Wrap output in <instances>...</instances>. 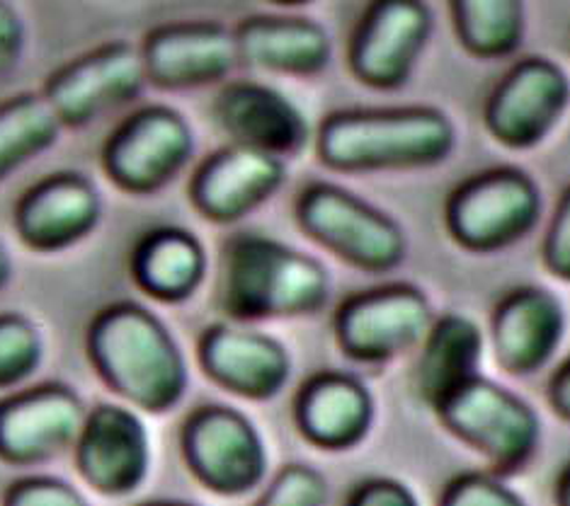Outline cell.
Segmentation results:
<instances>
[{"mask_svg": "<svg viewBox=\"0 0 570 506\" xmlns=\"http://www.w3.org/2000/svg\"><path fill=\"white\" fill-rule=\"evenodd\" d=\"M95 371L117 395L146 413H168L189 386L178 339L154 310L117 300L92 318L86 337Z\"/></svg>", "mask_w": 570, "mask_h": 506, "instance_id": "cell-1", "label": "cell"}, {"mask_svg": "<svg viewBox=\"0 0 570 506\" xmlns=\"http://www.w3.org/2000/svg\"><path fill=\"white\" fill-rule=\"evenodd\" d=\"M331 296L318 259L257 232H238L222 250L216 300L238 323L311 316Z\"/></svg>", "mask_w": 570, "mask_h": 506, "instance_id": "cell-2", "label": "cell"}, {"mask_svg": "<svg viewBox=\"0 0 570 506\" xmlns=\"http://www.w3.org/2000/svg\"><path fill=\"white\" fill-rule=\"evenodd\" d=\"M454 121L438 107L343 109L323 119L316 136L318 158L341 172L413 170L450 158Z\"/></svg>", "mask_w": 570, "mask_h": 506, "instance_id": "cell-3", "label": "cell"}, {"mask_svg": "<svg viewBox=\"0 0 570 506\" xmlns=\"http://www.w3.org/2000/svg\"><path fill=\"white\" fill-rule=\"evenodd\" d=\"M296 221L308 238L364 271L396 269L409 252L396 218L337 185H308L296 199Z\"/></svg>", "mask_w": 570, "mask_h": 506, "instance_id": "cell-4", "label": "cell"}, {"mask_svg": "<svg viewBox=\"0 0 570 506\" xmlns=\"http://www.w3.org/2000/svg\"><path fill=\"white\" fill-rule=\"evenodd\" d=\"M195 129L168 105L134 109L107 133L102 170L127 195H156L178 177L195 156Z\"/></svg>", "mask_w": 570, "mask_h": 506, "instance_id": "cell-5", "label": "cell"}, {"mask_svg": "<svg viewBox=\"0 0 570 506\" xmlns=\"http://www.w3.org/2000/svg\"><path fill=\"white\" fill-rule=\"evenodd\" d=\"M544 209L539 185L520 168H493L461 182L444 221L461 248L493 252L532 232Z\"/></svg>", "mask_w": 570, "mask_h": 506, "instance_id": "cell-6", "label": "cell"}, {"mask_svg": "<svg viewBox=\"0 0 570 506\" xmlns=\"http://www.w3.org/2000/svg\"><path fill=\"white\" fill-rule=\"evenodd\" d=\"M442 424L500 473H512L534 456L541 421L532 405L488 378H471L434 407Z\"/></svg>", "mask_w": 570, "mask_h": 506, "instance_id": "cell-7", "label": "cell"}, {"mask_svg": "<svg viewBox=\"0 0 570 506\" xmlns=\"http://www.w3.org/2000/svg\"><path fill=\"white\" fill-rule=\"evenodd\" d=\"M146 83L139 47L112 39L51 71L42 98L61 127L86 129L139 100Z\"/></svg>", "mask_w": 570, "mask_h": 506, "instance_id": "cell-8", "label": "cell"}, {"mask_svg": "<svg viewBox=\"0 0 570 506\" xmlns=\"http://www.w3.org/2000/svg\"><path fill=\"white\" fill-rule=\"evenodd\" d=\"M183 456L197 480L219 495H246L267 475V448L255 424L226 405H205L183 427Z\"/></svg>", "mask_w": 570, "mask_h": 506, "instance_id": "cell-9", "label": "cell"}, {"mask_svg": "<svg viewBox=\"0 0 570 506\" xmlns=\"http://www.w3.org/2000/svg\"><path fill=\"white\" fill-rule=\"evenodd\" d=\"M432 327V306L413 284H389L355 294L335 312V337L347 357L389 361Z\"/></svg>", "mask_w": 570, "mask_h": 506, "instance_id": "cell-10", "label": "cell"}, {"mask_svg": "<svg viewBox=\"0 0 570 506\" xmlns=\"http://www.w3.org/2000/svg\"><path fill=\"white\" fill-rule=\"evenodd\" d=\"M570 105V78L544 57L512 66L483 109L485 129L508 148H532L559 125Z\"/></svg>", "mask_w": 570, "mask_h": 506, "instance_id": "cell-11", "label": "cell"}, {"mask_svg": "<svg viewBox=\"0 0 570 506\" xmlns=\"http://www.w3.org/2000/svg\"><path fill=\"white\" fill-rule=\"evenodd\" d=\"M146 80L160 90H193L222 83L240 63L230 27L214 20L166 22L139 44Z\"/></svg>", "mask_w": 570, "mask_h": 506, "instance_id": "cell-12", "label": "cell"}, {"mask_svg": "<svg viewBox=\"0 0 570 506\" xmlns=\"http://www.w3.org/2000/svg\"><path fill=\"white\" fill-rule=\"evenodd\" d=\"M432 32L420 0H379L366 8L350 44V68L364 86L396 90L411 78Z\"/></svg>", "mask_w": 570, "mask_h": 506, "instance_id": "cell-13", "label": "cell"}, {"mask_svg": "<svg viewBox=\"0 0 570 506\" xmlns=\"http://www.w3.org/2000/svg\"><path fill=\"white\" fill-rule=\"evenodd\" d=\"M102 221L100 189L88 175L59 170L27 187L12 209V228L35 252H61L83 242Z\"/></svg>", "mask_w": 570, "mask_h": 506, "instance_id": "cell-14", "label": "cell"}, {"mask_svg": "<svg viewBox=\"0 0 570 506\" xmlns=\"http://www.w3.org/2000/svg\"><path fill=\"white\" fill-rule=\"evenodd\" d=\"M151 436L129 407L102 403L86 415L76 439V468L100 495L127 497L151 470Z\"/></svg>", "mask_w": 570, "mask_h": 506, "instance_id": "cell-15", "label": "cell"}, {"mask_svg": "<svg viewBox=\"0 0 570 506\" xmlns=\"http://www.w3.org/2000/svg\"><path fill=\"white\" fill-rule=\"evenodd\" d=\"M86 415L80 395L63 383L8 395L0 400V458L12 465L57 458L76 444Z\"/></svg>", "mask_w": 570, "mask_h": 506, "instance_id": "cell-16", "label": "cell"}, {"mask_svg": "<svg viewBox=\"0 0 570 506\" xmlns=\"http://www.w3.org/2000/svg\"><path fill=\"white\" fill-rule=\"evenodd\" d=\"M284 177V160L230 143L199 162L189 182V201L214 224H236L275 197Z\"/></svg>", "mask_w": 570, "mask_h": 506, "instance_id": "cell-17", "label": "cell"}, {"mask_svg": "<svg viewBox=\"0 0 570 506\" xmlns=\"http://www.w3.org/2000/svg\"><path fill=\"white\" fill-rule=\"evenodd\" d=\"M214 119L236 146H246L279 160L302 153L311 139L308 121L287 95L253 83L230 80L214 98Z\"/></svg>", "mask_w": 570, "mask_h": 506, "instance_id": "cell-18", "label": "cell"}, {"mask_svg": "<svg viewBox=\"0 0 570 506\" xmlns=\"http://www.w3.org/2000/svg\"><path fill=\"white\" fill-rule=\"evenodd\" d=\"M197 351L212 380L250 400L275 398L292 374L289 351L277 339L228 323L207 327Z\"/></svg>", "mask_w": 570, "mask_h": 506, "instance_id": "cell-19", "label": "cell"}, {"mask_svg": "<svg viewBox=\"0 0 570 506\" xmlns=\"http://www.w3.org/2000/svg\"><path fill=\"white\" fill-rule=\"evenodd\" d=\"M566 333L559 296L541 286H522L500 300L493 312V345L500 366L514 376L539 371Z\"/></svg>", "mask_w": 570, "mask_h": 506, "instance_id": "cell-20", "label": "cell"}, {"mask_svg": "<svg viewBox=\"0 0 570 506\" xmlns=\"http://www.w3.org/2000/svg\"><path fill=\"white\" fill-rule=\"evenodd\" d=\"M240 63L282 76H316L333 57L325 27L308 18L250 16L234 27Z\"/></svg>", "mask_w": 570, "mask_h": 506, "instance_id": "cell-21", "label": "cell"}, {"mask_svg": "<svg viewBox=\"0 0 570 506\" xmlns=\"http://www.w3.org/2000/svg\"><path fill=\"white\" fill-rule=\"evenodd\" d=\"M372 417V393L355 376L325 371L298 390L296 424L306 439L321 448L357 446L370 434Z\"/></svg>", "mask_w": 570, "mask_h": 506, "instance_id": "cell-22", "label": "cell"}, {"mask_svg": "<svg viewBox=\"0 0 570 506\" xmlns=\"http://www.w3.org/2000/svg\"><path fill=\"white\" fill-rule=\"evenodd\" d=\"M209 257L193 230L158 226L146 230L129 255L137 289L163 304H183L205 284Z\"/></svg>", "mask_w": 570, "mask_h": 506, "instance_id": "cell-23", "label": "cell"}, {"mask_svg": "<svg viewBox=\"0 0 570 506\" xmlns=\"http://www.w3.org/2000/svg\"><path fill=\"white\" fill-rule=\"evenodd\" d=\"M481 357L483 333L471 318L452 312V316L434 320L415 371L420 398L438 407L446 395L479 376Z\"/></svg>", "mask_w": 570, "mask_h": 506, "instance_id": "cell-24", "label": "cell"}, {"mask_svg": "<svg viewBox=\"0 0 570 506\" xmlns=\"http://www.w3.org/2000/svg\"><path fill=\"white\" fill-rule=\"evenodd\" d=\"M61 131L42 92H20L0 102V182L57 146Z\"/></svg>", "mask_w": 570, "mask_h": 506, "instance_id": "cell-25", "label": "cell"}, {"mask_svg": "<svg viewBox=\"0 0 570 506\" xmlns=\"http://www.w3.org/2000/svg\"><path fill=\"white\" fill-rule=\"evenodd\" d=\"M452 18L461 44L481 59L508 57L520 47L527 27L518 0H456Z\"/></svg>", "mask_w": 570, "mask_h": 506, "instance_id": "cell-26", "label": "cell"}, {"mask_svg": "<svg viewBox=\"0 0 570 506\" xmlns=\"http://www.w3.org/2000/svg\"><path fill=\"white\" fill-rule=\"evenodd\" d=\"M45 359L39 327L22 312H0V388L20 386Z\"/></svg>", "mask_w": 570, "mask_h": 506, "instance_id": "cell-27", "label": "cell"}, {"mask_svg": "<svg viewBox=\"0 0 570 506\" xmlns=\"http://www.w3.org/2000/svg\"><path fill=\"white\" fill-rule=\"evenodd\" d=\"M328 483L311 465H287L255 506H325Z\"/></svg>", "mask_w": 570, "mask_h": 506, "instance_id": "cell-28", "label": "cell"}, {"mask_svg": "<svg viewBox=\"0 0 570 506\" xmlns=\"http://www.w3.org/2000/svg\"><path fill=\"white\" fill-rule=\"evenodd\" d=\"M440 506H527L524 499L502 485L498 477L483 473L459 475L446 485Z\"/></svg>", "mask_w": 570, "mask_h": 506, "instance_id": "cell-29", "label": "cell"}, {"mask_svg": "<svg viewBox=\"0 0 570 506\" xmlns=\"http://www.w3.org/2000/svg\"><path fill=\"white\" fill-rule=\"evenodd\" d=\"M3 506H90L80 492L59 477H22L16 480L3 497Z\"/></svg>", "mask_w": 570, "mask_h": 506, "instance_id": "cell-30", "label": "cell"}, {"mask_svg": "<svg viewBox=\"0 0 570 506\" xmlns=\"http://www.w3.org/2000/svg\"><path fill=\"white\" fill-rule=\"evenodd\" d=\"M544 265L553 277L570 281V187L561 195L544 238Z\"/></svg>", "mask_w": 570, "mask_h": 506, "instance_id": "cell-31", "label": "cell"}, {"mask_svg": "<svg viewBox=\"0 0 570 506\" xmlns=\"http://www.w3.org/2000/svg\"><path fill=\"white\" fill-rule=\"evenodd\" d=\"M27 27L20 10L0 0V78L16 71L24 57Z\"/></svg>", "mask_w": 570, "mask_h": 506, "instance_id": "cell-32", "label": "cell"}, {"mask_svg": "<svg viewBox=\"0 0 570 506\" xmlns=\"http://www.w3.org/2000/svg\"><path fill=\"white\" fill-rule=\"evenodd\" d=\"M347 506H420L411 487L389 477H376V480L362 483L352 492Z\"/></svg>", "mask_w": 570, "mask_h": 506, "instance_id": "cell-33", "label": "cell"}, {"mask_svg": "<svg viewBox=\"0 0 570 506\" xmlns=\"http://www.w3.org/2000/svg\"><path fill=\"white\" fill-rule=\"evenodd\" d=\"M549 403L556 413L570 421V359L553 374L549 383Z\"/></svg>", "mask_w": 570, "mask_h": 506, "instance_id": "cell-34", "label": "cell"}, {"mask_svg": "<svg viewBox=\"0 0 570 506\" xmlns=\"http://www.w3.org/2000/svg\"><path fill=\"white\" fill-rule=\"evenodd\" d=\"M10 279H12V257H10L6 245L0 242V291L6 289Z\"/></svg>", "mask_w": 570, "mask_h": 506, "instance_id": "cell-35", "label": "cell"}, {"mask_svg": "<svg viewBox=\"0 0 570 506\" xmlns=\"http://www.w3.org/2000/svg\"><path fill=\"white\" fill-rule=\"evenodd\" d=\"M556 502H559V506H570V465L561 473L559 485H556Z\"/></svg>", "mask_w": 570, "mask_h": 506, "instance_id": "cell-36", "label": "cell"}, {"mask_svg": "<svg viewBox=\"0 0 570 506\" xmlns=\"http://www.w3.org/2000/svg\"><path fill=\"white\" fill-rule=\"evenodd\" d=\"M141 506H197V504H189V502H173V499H160V502H148Z\"/></svg>", "mask_w": 570, "mask_h": 506, "instance_id": "cell-37", "label": "cell"}]
</instances>
